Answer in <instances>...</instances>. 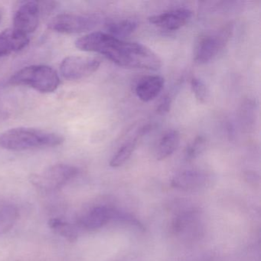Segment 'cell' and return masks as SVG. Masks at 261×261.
<instances>
[{"mask_svg": "<svg viewBox=\"0 0 261 261\" xmlns=\"http://www.w3.org/2000/svg\"><path fill=\"white\" fill-rule=\"evenodd\" d=\"M10 83L30 87L41 93H51L60 85V77L56 70L46 65H30L15 73Z\"/></svg>", "mask_w": 261, "mask_h": 261, "instance_id": "3957f363", "label": "cell"}, {"mask_svg": "<svg viewBox=\"0 0 261 261\" xmlns=\"http://www.w3.org/2000/svg\"><path fill=\"white\" fill-rule=\"evenodd\" d=\"M19 215V210L13 204H5L0 207V235L13 228Z\"/></svg>", "mask_w": 261, "mask_h": 261, "instance_id": "2e32d148", "label": "cell"}, {"mask_svg": "<svg viewBox=\"0 0 261 261\" xmlns=\"http://www.w3.org/2000/svg\"><path fill=\"white\" fill-rule=\"evenodd\" d=\"M232 32V25H228L218 33L201 38L195 51V62L204 65L215 59L227 45Z\"/></svg>", "mask_w": 261, "mask_h": 261, "instance_id": "8992f818", "label": "cell"}, {"mask_svg": "<svg viewBox=\"0 0 261 261\" xmlns=\"http://www.w3.org/2000/svg\"><path fill=\"white\" fill-rule=\"evenodd\" d=\"M171 105H172V98L170 96H165L157 107V113L161 115L167 114L170 111Z\"/></svg>", "mask_w": 261, "mask_h": 261, "instance_id": "7402d4cb", "label": "cell"}, {"mask_svg": "<svg viewBox=\"0 0 261 261\" xmlns=\"http://www.w3.org/2000/svg\"><path fill=\"white\" fill-rule=\"evenodd\" d=\"M191 88L195 94V98L199 103H207L210 98L208 89L205 84L198 77H192L191 80Z\"/></svg>", "mask_w": 261, "mask_h": 261, "instance_id": "44dd1931", "label": "cell"}, {"mask_svg": "<svg viewBox=\"0 0 261 261\" xmlns=\"http://www.w3.org/2000/svg\"><path fill=\"white\" fill-rule=\"evenodd\" d=\"M137 22L132 19L114 21L107 24L108 34L114 37H126L135 32L137 29Z\"/></svg>", "mask_w": 261, "mask_h": 261, "instance_id": "e0dca14e", "label": "cell"}, {"mask_svg": "<svg viewBox=\"0 0 261 261\" xmlns=\"http://www.w3.org/2000/svg\"><path fill=\"white\" fill-rule=\"evenodd\" d=\"M256 118V105L254 101L247 100L241 107V120L242 126L247 130H250L254 126Z\"/></svg>", "mask_w": 261, "mask_h": 261, "instance_id": "d6986e66", "label": "cell"}, {"mask_svg": "<svg viewBox=\"0 0 261 261\" xmlns=\"http://www.w3.org/2000/svg\"><path fill=\"white\" fill-rule=\"evenodd\" d=\"M192 12L189 9L178 8L149 17L150 23L167 31H176L190 21Z\"/></svg>", "mask_w": 261, "mask_h": 261, "instance_id": "9c48e42d", "label": "cell"}, {"mask_svg": "<svg viewBox=\"0 0 261 261\" xmlns=\"http://www.w3.org/2000/svg\"><path fill=\"white\" fill-rule=\"evenodd\" d=\"M95 15L65 13L58 15L48 22V28L62 34H79L93 30L99 22Z\"/></svg>", "mask_w": 261, "mask_h": 261, "instance_id": "5b68a950", "label": "cell"}, {"mask_svg": "<svg viewBox=\"0 0 261 261\" xmlns=\"http://www.w3.org/2000/svg\"><path fill=\"white\" fill-rule=\"evenodd\" d=\"M99 54L123 68L156 71L162 67L160 56L146 45L138 42H124L114 36H108Z\"/></svg>", "mask_w": 261, "mask_h": 261, "instance_id": "6da1fadb", "label": "cell"}, {"mask_svg": "<svg viewBox=\"0 0 261 261\" xmlns=\"http://www.w3.org/2000/svg\"><path fill=\"white\" fill-rule=\"evenodd\" d=\"M164 85L165 80L162 76H146L139 81L136 85L135 93L142 101L149 102L160 95Z\"/></svg>", "mask_w": 261, "mask_h": 261, "instance_id": "4fadbf2b", "label": "cell"}, {"mask_svg": "<svg viewBox=\"0 0 261 261\" xmlns=\"http://www.w3.org/2000/svg\"><path fill=\"white\" fill-rule=\"evenodd\" d=\"M207 179V175L201 171L186 170L173 177L172 186L184 192H194L204 187Z\"/></svg>", "mask_w": 261, "mask_h": 261, "instance_id": "8fae6325", "label": "cell"}, {"mask_svg": "<svg viewBox=\"0 0 261 261\" xmlns=\"http://www.w3.org/2000/svg\"><path fill=\"white\" fill-rule=\"evenodd\" d=\"M181 136L180 133L175 129L167 131L160 139L157 145L155 157L158 160L168 158L178 149L179 146Z\"/></svg>", "mask_w": 261, "mask_h": 261, "instance_id": "5bb4252c", "label": "cell"}, {"mask_svg": "<svg viewBox=\"0 0 261 261\" xmlns=\"http://www.w3.org/2000/svg\"><path fill=\"white\" fill-rule=\"evenodd\" d=\"M138 139L139 137L136 136L134 139L126 141L112 157L110 162V166L113 168H117L125 164L135 151Z\"/></svg>", "mask_w": 261, "mask_h": 261, "instance_id": "ac0fdd59", "label": "cell"}, {"mask_svg": "<svg viewBox=\"0 0 261 261\" xmlns=\"http://www.w3.org/2000/svg\"><path fill=\"white\" fill-rule=\"evenodd\" d=\"M117 211L105 205L93 207L80 219V225L87 230H97L115 219Z\"/></svg>", "mask_w": 261, "mask_h": 261, "instance_id": "30bf717a", "label": "cell"}, {"mask_svg": "<svg viewBox=\"0 0 261 261\" xmlns=\"http://www.w3.org/2000/svg\"><path fill=\"white\" fill-rule=\"evenodd\" d=\"M64 137L56 133L33 128L18 127L0 135V146L7 150L20 152L60 146Z\"/></svg>", "mask_w": 261, "mask_h": 261, "instance_id": "7a4b0ae2", "label": "cell"}, {"mask_svg": "<svg viewBox=\"0 0 261 261\" xmlns=\"http://www.w3.org/2000/svg\"><path fill=\"white\" fill-rule=\"evenodd\" d=\"M29 36L15 30L8 29L0 33V58L21 51L27 46Z\"/></svg>", "mask_w": 261, "mask_h": 261, "instance_id": "7c38bea8", "label": "cell"}, {"mask_svg": "<svg viewBox=\"0 0 261 261\" xmlns=\"http://www.w3.org/2000/svg\"><path fill=\"white\" fill-rule=\"evenodd\" d=\"M79 174V169L67 164H57L30 177L33 186L45 192H53L63 187Z\"/></svg>", "mask_w": 261, "mask_h": 261, "instance_id": "277c9868", "label": "cell"}, {"mask_svg": "<svg viewBox=\"0 0 261 261\" xmlns=\"http://www.w3.org/2000/svg\"><path fill=\"white\" fill-rule=\"evenodd\" d=\"M48 226L53 232L70 242H75L79 237L77 229L73 224L59 218H53L48 221Z\"/></svg>", "mask_w": 261, "mask_h": 261, "instance_id": "9a60e30c", "label": "cell"}, {"mask_svg": "<svg viewBox=\"0 0 261 261\" xmlns=\"http://www.w3.org/2000/svg\"><path fill=\"white\" fill-rule=\"evenodd\" d=\"M41 13L39 3L36 1L23 3L15 13L13 29L25 36H30L37 29Z\"/></svg>", "mask_w": 261, "mask_h": 261, "instance_id": "ba28073f", "label": "cell"}, {"mask_svg": "<svg viewBox=\"0 0 261 261\" xmlns=\"http://www.w3.org/2000/svg\"><path fill=\"white\" fill-rule=\"evenodd\" d=\"M206 146H207V140L205 137L203 136H198L186 147L185 151V158L188 161L195 160L204 152Z\"/></svg>", "mask_w": 261, "mask_h": 261, "instance_id": "ffe728a7", "label": "cell"}, {"mask_svg": "<svg viewBox=\"0 0 261 261\" xmlns=\"http://www.w3.org/2000/svg\"><path fill=\"white\" fill-rule=\"evenodd\" d=\"M100 61L95 58L73 56L65 58L60 65L62 77L67 80H79L89 77L100 68Z\"/></svg>", "mask_w": 261, "mask_h": 261, "instance_id": "52a82bcc", "label": "cell"}, {"mask_svg": "<svg viewBox=\"0 0 261 261\" xmlns=\"http://www.w3.org/2000/svg\"><path fill=\"white\" fill-rule=\"evenodd\" d=\"M0 21H1V16H0Z\"/></svg>", "mask_w": 261, "mask_h": 261, "instance_id": "603a6c76", "label": "cell"}]
</instances>
